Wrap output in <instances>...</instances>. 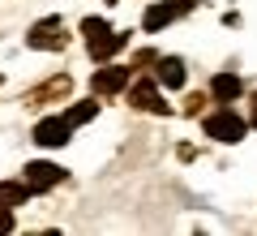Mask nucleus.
<instances>
[{"label":"nucleus","instance_id":"f03ea898","mask_svg":"<svg viewBox=\"0 0 257 236\" xmlns=\"http://www.w3.org/2000/svg\"><path fill=\"white\" fill-rule=\"evenodd\" d=\"M244 129L248 125L236 116V112H227V108H219L214 116H206V137H214V142H240Z\"/></svg>","mask_w":257,"mask_h":236},{"label":"nucleus","instance_id":"f257e3e1","mask_svg":"<svg viewBox=\"0 0 257 236\" xmlns=\"http://www.w3.org/2000/svg\"><path fill=\"white\" fill-rule=\"evenodd\" d=\"M82 35H86V43H90V56H94V60H111V56L128 43V39L120 35V30H111L103 18H86V22H82Z\"/></svg>","mask_w":257,"mask_h":236},{"label":"nucleus","instance_id":"20e7f679","mask_svg":"<svg viewBox=\"0 0 257 236\" xmlns=\"http://www.w3.org/2000/svg\"><path fill=\"white\" fill-rule=\"evenodd\" d=\"M69 133H73V125L64 116H47V120H39L35 125V142L39 146H64L69 142Z\"/></svg>","mask_w":257,"mask_h":236},{"label":"nucleus","instance_id":"7ed1b4c3","mask_svg":"<svg viewBox=\"0 0 257 236\" xmlns=\"http://www.w3.org/2000/svg\"><path fill=\"white\" fill-rule=\"evenodd\" d=\"M128 103L133 108H142V112H159V116H167V103L159 99V91H155V82H146V77H138V82L128 86Z\"/></svg>","mask_w":257,"mask_h":236},{"label":"nucleus","instance_id":"9b49d317","mask_svg":"<svg viewBox=\"0 0 257 236\" xmlns=\"http://www.w3.org/2000/svg\"><path fill=\"white\" fill-rule=\"evenodd\" d=\"M30 193H35V189H30L26 181H0V206H9V210H13V206H22Z\"/></svg>","mask_w":257,"mask_h":236},{"label":"nucleus","instance_id":"6e6552de","mask_svg":"<svg viewBox=\"0 0 257 236\" xmlns=\"http://www.w3.org/2000/svg\"><path fill=\"white\" fill-rule=\"evenodd\" d=\"M180 13H184L180 0H176V5H172V0H167V5H150V9H146V22H142V26H146V30H163L167 22L180 18Z\"/></svg>","mask_w":257,"mask_h":236},{"label":"nucleus","instance_id":"39448f33","mask_svg":"<svg viewBox=\"0 0 257 236\" xmlns=\"http://www.w3.org/2000/svg\"><path fill=\"white\" fill-rule=\"evenodd\" d=\"M64 168H56V164H26V185L35 193H43V189H56V185L64 181Z\"/></svg>","mask_w":257,"mask_h":236},{"label":"nucleus","instance_id":"dca6fc26","mask_svg":"<svg viewBox=\"0 0 257 236\" xmlns=\"http://www.w3.org/2000/svg\"><path fill=\"white\" fill-rule=\"evenodd\" d=\"M107 5H116V0H107Z\"/></svg>","mask_w":257,"mask_h":236},{"label":"nucleus","instance_id":"1a4fd4ad","mask_svg":"<svg viewBox=\"0 0 257 236\" xmlns=\"http://www.w3.org/2000/svg\"><path fill=\"white\" fill-rule=\"evenodd\" d=\"M159 82L163 86H172V91H180L184 86V60H176V56H159Z\"/></svg>","mask_w":257,"mask_h":236},{"label":"nucleus","instance_id":"ddd939ff","mask_svg":"<svg viewBox=\"0 0 257 236\" xmlns=\"http://www.w3.org/2000/svg\"><path fill=\"white\" fill-rule=\"evenodd\" d=\"M13 227V215H9V206H0V232H9Z\"/></svg>","mask_w":257,"mask_h":236},{"label":"nucleus","instance_id":"0eeeda50","mask_svg":"<svg viewBox=\"0 0 257 236\" xmlns=\"http://www.w3.org/2000/svg\"><path fill=\"white\" fill-rule=\"evenodd\" d=\"M90 86H94V95H116V91H124V86H128V69H120V64L99 69L90 77Z\"/></svg>","mask_w":257,"mask_h":236},{"label":"nucleus","instance_id":"423d86ee","mask_svg":"<svg viewBox=\"0 0 257 236\" xmlns=\"http://www.w3.org/2000/svg\"><path fill=\"white\" fill-rule=\"evenodd\" d=\"M60 18H47V22H35V30H30V39H26V43L30 47H52V52H56V47H64V43H69V39H64L60 35Z\"/></svg>","mask_w":257,"mask_h":236},{"label":"nucleus","instance_id":"4468645a","mask_svg":"<svg viewBox=\"0 0 257 236\" xmlns=\"http://www.w3.org/2000/svg\"><path fill=\"white\" fill-rule=\"evenodd\" d=\"M253 129H257V95H253Z\"/></svg>","mask_w":257,"mask_h":236},{"label":"nucleus","instance_id":"f8f14e48","mask_svg":"<svg viewBox=\"0 0 257 236\" xmlns=\"http://www.w3.org/2000/svg\"><path fill=\"white\" fill-rule=\"evenodd\" d=\"M94 112H99V103H94V99H86V103H77V108H69V112H64V120H69V125H86V120H94Z\"/></svg>","mask_w":257,"mask_h":236},{"label":"nucleus","instance_id":"9d476101","mask_svg":"<svg viewBox=\"0 0 257 236\" xmlns=\"http://www.w3.org/2000/svg\"><path fill=\"white\" fill-rule=\"evenodd\" d=\"M240 91H244V86H240V77H236V73H219V77L210 82V95H214L219 103H231V99H240Z\"/></svg>","mask_w":257,"mask_h":236},{"label":"nucleus","instance_id":"2eb2a0df","mask_svg":"<svg viewBox=\"0 0 257 236\" xmlns=\"http://www.w3.org/2000/svg\"><path fill=\"white\" fill-rule=\"evenodd\" d=\"M180 5H184V9H193V5H197V0H180Z\"/></svg>","mask_w":257,"mask_h":236}]
</instances>
